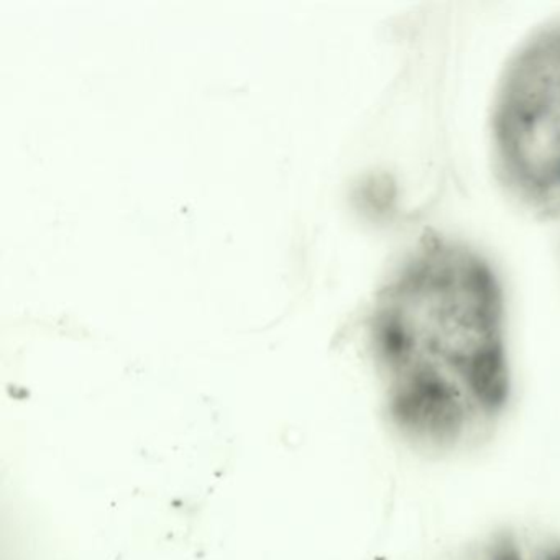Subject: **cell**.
<instances>
[{"label":"cell","instance_id":"6da1fadb","mask_svg":"<svg viewBox=\"0 0 560 560\" xmlns=\"http://www.w3.org/2000/svg\"><path fill=\"white\" fill-rule=\"evenodd\" d=\"M375 347L405 441L447 454L480 441L513 393L503 287L464 242L428 237L383 291Z\"/></svg>","mask_w":560,"mask_h":560},{"label":"cell","instance_id":"7a4b0ae2","mask_svg":"<svg viewBox=\"0 0 560 560\" xmlns=\"http://www.w3.org/2000/svg\"><path fill=\"white\" fill-rule=\"evenodd\" d=\"M491 143L514 195L540 208L560 206V22L534 32L504 67Z\"/></svg>","mask_w":560,"mask_h":560},{"label":"cell","instance_id":"3957f363","mask_svg":"<svg viewBox=\"0 0 560 560\" xmlns=\"http://www.w3.org/2000/svg\"><path fill=\"white\" fill-rule=\"evenodd\" d=\"M452 560H560V537L498 530L468 544Z\"/></svg>","mask_w":560,"mask_h":560}]
</instances>
